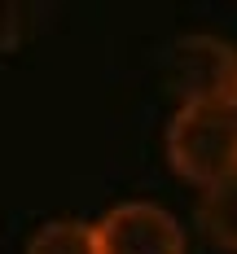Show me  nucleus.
<instances>
[{
    "mask_svg": "<svg viewBox=\"0 0 237 254\" xmlns=\"http://www.w3.org/2000/svg\"><path fill=\"white\" fill-rule=\"evenodd\" d=\"M167 162L171 171L198 189L237 171V110L233 101H193L176 105L167 123Z\"/></svg>",
    "mask_w": 237,
    "mask_h": 254,
    "instance_id": "obj_1",
    "label": "nucleus"
},
{
    "mask_svg": "<svg viewBox=\"0 0 237 254\" xmlns=\"http://www.w3.org/2000/svg\"><path fill=\"white\" fill-rule=\"evenodd\" d=\"M167 92L180 105L193 101H229L237 88V44H229L215 31H189L171 40L162 57Z\"/></svg>",
    "mask_w": 237,
    "mask_h": 254,
    "instance_id": "obj_2",
    "label": "nucleus"
},
{
    "mask_svg": "<svg viewBox=\"0 0 237 254\" xmlns=\"http://www.w3.org/2000/svg\"><path fill=\"white\" fill-rule=\"evenodd\" d=\"M92 228L101 254H184V232L176 215L158 202H119Z\"/></svg>",
    "mask_w": 237,
    "mask_h": 254,
    "instance_id": "obj_3",
    "label": "nucleus"
},
{
    "mask_svg": "<svg viewBox=\"0 0 237 254\" xmlns=\"http://www.w3.org/2000/svg\"><path fill=\"white\" fill-rule=\"evenodd\" d=\"M198 224H202V232L220 250L237 254V171H229L224 180H215L211 189H202Z\"/></svg>",
    "mask_w": 237,
    "mask_h": 254,
    "instance_id": "obj_4",
    "label": "nucleus"
},
{
    "mask_svg": "<svg viewBox=\"0 0 237 254\" xmlns=\"http://www.w3.org/2000/svg\"><path fill=\"white\" fill-rule=\"evenodd\" d=\"M22 254H101L97 250V228L83 219H49L31 232Z\"/></svg>",
    "mask_w": 237,
    "mask_h": 254,
    "instance_id": "obj_5",
    "label": "nucleus"
},
{
    "mask_svg": "<svg viewBox=\"0 0 237 254\" xmlns=\"http://www.w3.org/2000/svg\"><path fill=\"white\" fill-rule=\"evenodd\" d=\"M31 13H35V9H26V4H0V49H9V44L26 40V31H31Z\"/></svg>",
    "mask_w": 237,
    "mask_h": 254,
    "instance_id": "obj_6",
    "label": "nucleus"
},
{
    "mask_svg": "<svg viewBox=\"0 0 237 254\" xmlns=\"http://www.w3.org/2000/svg\"><path fill=\"white\" fill-rule=\"evenodd\" d=\"M229 101H233V110H237V88H233V97H229Z\"/></svg>",
    "mask_w": 237,
    "mask_h": 254,
    "instance_id": "obj_7",
    "label": "nucleus"
}]
</instances>
